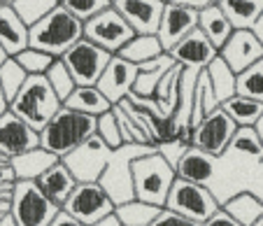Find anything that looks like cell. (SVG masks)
I'll return each mask as SVG.
<instances>
[{
  "instance_id": "1",
  "label": "cell",
  "mask_w": 263,
  "mask_h": 226,
  "mask_svg": "<svg viewBox=\"0 0 263 226\" xmlns=\"http://www.w3.org/2000/svg\"><path fill=\"white\" fill-rule=\"evenodd\" d=\"M82 37H84V24L61 5L28 28V47L49 54L51 59H61Z\"/></svg>"
},
{
  "instance_id": "2",
  "label": "cell",
  "mask_w": 263,
  "mask_h": 226,
  "mask_svg": "<svg viewBox=\"0 0 263 226\" xmlns=\"http://www.w3.org/2000/svg\"><path fill=\"white\" fill-rule=\"evenodd\" d=\"M91 136H96V117L82 115V112L68 110L61 105V110L40 131V147L63 159L70 152L77 149L82 142L89 140Z\"/></svg>"
},
{
  "instance_id": "3",
  "label": "cell",
  "mask_w": 263,
  "mask_h": 226,
  "mask_svg": "<svg viewBox=\"0 0 263 226\" xmlns=\"http://www.w3.org/2000/svg\"><path fill=\"white\" fill-rule=\"evenodd\" d=\"M61 110V101L51 91L45 75H30L19 89V93L10 101V112L40 133L49 119Z\"/></svg>"
},
{
  "instance_id": "4",
  "label": "cell",
  "mask_w": 263,
  "mask_h": 226,
  "mask_svg": "<svg viewBox=\"0 0 263 226\" xmlns=\"http://www.w3.org/2000/svg\"><path fill=\"white\" fill-rule=\"evenodd\" d=\"M130 173H133L135 198L149 203V205L165 208L170 186L177 180V175H175V168L163 159V154H159V149H156L147 156L135 159Z\"/></svg>"
},
{
  "instance_id": "5",
  "label": "cell",
  "mask_w": 263,
  "mask_h": 226,
  "mask_svg": "<svg viewBox=\"0 0 263 226\" xmlns=\"http://www.w3.org/2000/svg\"><path fill=\"white\" fill-rule=\"evenodd\" d=\"M152 152H156L154 145H121L119 149H112V156H109L98 184L103 186V191L112 198L115 208L135 198L130 166H133L135 159L147 156V154H152Z\"/></svg>"
},
{
  "instance_id": "6",
  "label": "cell",
  "mask_w": 263,
  "mask_h": 226,
  "mask_svg": "<svg viewBox=\"0 0 263 226\" xmlns=\"http://www.w3.org/2000/svg\"><path fill=\"white\" fill-rule=\"evenodd\" d=\"M59 210L35 182H14L10 191V217L14 226H49Z\"/></svg>"
},
{
  "instance_id": "7",
  "label": "cell",
  "mask_w": 263,
  "mask_h": 226,
  "mask_svg": "<svg viewBox=\"0 0 263 226\" xmlns=\"http://www.w3.org/2000/svg\"><path fill=\"white\" fill-rule=\"evenodd\" d=\"M219 208H221V203L217 201L210 186L191 184L184 180L173 182L168 201H165V210H173L191 221H198V224H205Z\"/></svg>"
},
{
  "instance_id": "8",
  "label": "cell",
  "mask_w": 263,
  "mask_h": 226,
  "mask_svg": "<svg viewBox=\"0 0 263 226\" xmlns=\"http://www.w3.org/2000/svg\"><path fill=\"white\" fill-rule=\"evenodd\" d=\"M109 59H112V54H107L105 49H100L93 42L82 37V40L70 47L59 61L68 68L70 77L74 80L77 86H96L100 75H103V70L107 68Z\"/></svg>"
},
{
  "instance_id": "9",
  "label": "cell",
  "mask_w": 263,
  "mask_h": 226,
  "mask_svg": "<svg viewBox=\"0 0 263 226\" xmlns=\"http://www.w3.org/2000/svg\"><path fill=\"white\" fill-rule=\"evenodd\" d=\"M61 210L68 212L80 224L93 226L96 221L115 212V203L98 182H77V186L72 189V194L68 196V201Z\"/></svg>"
},
{
  "instance_id": "10",
  "label": "cell",
  "mask_w": 263,
  "mask_h": 226,
  "mask_svg": "<svg viewBox=\"0 0 263 226\" xmlns=\"http://www.w3.org/2000/svg\"><path fill=\"white\" fill-rule=\"evenodd\" d=\"M133 28L121 19V14L112 5L100 14L91 16L89 21H84V40L93 42L96 47L105 49L112 56L119 54L121 47L133 40Z\"/></svg>"
},
{
  "instance_id": "11",
  "label": "cell",
  "mask_w": 263,
  "mask_h": 226,
  "mask_svg": "<svg viewBox=\"0 0 263 226\" xmlns=\"http://www.w3.org/2000/svg\"><path fill=\"white\" fill-rule=\"evenodd\" d=\"M235 131H238V126L231 121V117L221 107H217L198 126L191 128V147L210 154L212 159H219L226 154Z\"/></svg>"
},
{
  "instance_id": "12",
  "label": "cell",
  "mask_w": 263,
  "mask_h": 226,
  "mask_svg": "<svg viewBox=\"0 0 263 226\" xmlns=\"http://www.w3.org/2000/svg\"><path fill=\"white\" fill-rule=\"evenodd\" d=\"M112 149L100 140L98 136H91L86 142H82L74 152L63 156V166L72 173L77 182H98L103 175L105 166H107Z\"/></svg>"
},
{
  "instance_id": "13",
  "label": "cell",
  "mask_w": 263,
  "mask_h": 226,
  "mask_svg": "<svg viewBox=\"0 0 263 226\" xmlns=\"http://www.w3.org/2000/svg\"><path fill=\"white\" fill-rule=\"evenodd\" d=\"M112 7L133 28L135 35H156L165 3L161 0H115Z\"/></svg>"
},
{
  "instance_id": "14",
  "label": "cell",
  "mask_w": 263,
  "mask_h": 226,
  "mask_svg": "<svg viewBox=\"0 0 263 226\" xmlns=\"http://www.w3.org/2000/svg\"><path fill=\"white\" fill-rule=\"evenodd\" d=\"M135 77H138V66L124 61L121 56H112L107 68L103 70L96 89L109 101V105H119L124 98H128L133 91Z\"/></svg>"
},
{
  "instance_id": "15",
  "label": "cell",
  "mask_w": 263,
  "mask_h": 226,
  "mask_svg": "<svg viewBox=\"0 0 263 226\" xmlns=\"http://www.w3.org/2000/svg\"><path fill=\"white\" fill-rule=\"evenodd\" d=\"M35 147H40V133L33 131L12 112H5L0 117V156L10 161Z\"/></svg>"
},
{
  "instance_id": "16",
  "label": "cell",
  "mask_w": 263,
  "mask_h": 226,
  "mask_svg": "<svg viewBox=\"0 0 263 226\" xmlns=\"http://www.w3.org/2000/svg\"><path fill=\"white\" fill-rule=\"evenodd\" d=\"M196 28H198V12L186 10L182 5H175V3H165L156 37H159L163 51L168 54L179 40H184Z\"/></svg>"
},
{
  "instance_id": "17",
  "label": "cell",
  "mask_w": 263,
  "mask_h": 226,
  "mask_svg": "<svg viewBox=\"0 0 263 226\" xmlns=\"http://www.w3.org/2000/svg\"><path fill=\"white\" fill-rule=\"evenodd\" d=\"M168 54L173 56V61L179 63L182 68H189V70H205V68L219 56V51H217V47L196 28V30H191L184 40H179Z\"/></svg>"
},
{
  "instance_id": "18",
  "label": "cell",
  "mask_w": 263,
  "mask_h": 226,
  "mask_svg": "<svg viewBox=\"0 0 263 226\" xmlns=\"http://www.w3.org/2000/svg\"><path fill=\"white\" fill-rule=\"evenodd\" d=\"M219 56H221L223 63L235 75H240L242 70H247L249 66H254L261 59L263 47L252 30H233V35L229 37V42L219 49Z\"/></svg>"
},
{
  "instance_id": "19",
  "label": "cell",
  "mask_w": 263,
  "mask_h": 226,
  "mask_svg": "<svg viewBox=\"0 0 263 226\" xmlns=\"http://www.w3.org/2000/svg\"><path fill=\"white\" fill-rule=\"evenodd\" d=\"M214 166H217V159H212L210 154L196 149V147H186L175 163V175L177 180L208 186L214 177Z\"/></svg>"
},
{
  "instance_id": "20",
  "label": "cell",
  "mask_w": 263,
  "mask_h": 226,
  "mask_svg": "<svg viewBox=\"0 0 263 226\" xmlns=\"http://www.w3.org/2000/svg\"><path fill=\"white\" fill-rule=\"evenodd\" d=\"M61 159L54 156L51 152L42 149V147H35V149L24 152V154L10 159L7 166H10L12 175H14V182H35L42 173H47Z\"/></svg>"
},
{
  "instance_id": "21",
  "label": "cell",
  "mask_w": 263,
  "mask_h": 226,
  "mask_svg": "<svg viewBox=\"0 0 263 226\" xmlns=\"http://www.w3.org/2000/svg\"><path fill=\"white\" fill-rule=\"evenodd\" d=\"M35 184H37V189H40L56 208H63L68 196L72 194V189L77 186V180H74L72 173L63 166V161H59V163H54L47 173H42V175L35 180Z\"/></svg>"
},
{
  "instance_id": "22",
  "label": "cell",
  "mask_w": 263,
  "mask_h": 226,
  "mask_svg": "<svg viewBox=\"0 0 263 226\" xmlns=\"http://www.w3.org/2000/svg\"><path fill=\"white\" fill-rule=\"evenodd\" d=\"M0 47L10 59L28 47V26L16 16L12 5H0Z\"/></svg>"
},
{
  "instance_id": "23",
  "label": "cell",
  "mask_w": 263,
  "mask_h": 226,
  "mask_svg": "<svg viewBox=\"0 0 263 226\" xmlns=\"http://www.w3.org/2000/svg\"><path fill=\"white\" fill-rule=\"evenodd\" d=\"M221 210L233 217L240 226H252L263 217V201L252 189H242L221 203Z\"/></svg>"
},
{
  "instance_id": "24",
  "label": "cell",
  "mask_w": 263,
  "mask_h": 226,
  "mask_svg": "<svg viewBox=\"0 0 263 226\" xmlns=\"http://www.w3.org/2000/svg\"><path fill=\"white\" fill-rule=\"evenodd\" d=\"M112 112H115V117H117L121 142H124V145H154V140H152V136H149V131H147V126H144L142 119L133 112V107L128 105L126 98L119 105H112Z\"/></svg>"
},
{
  "instance_id": "25",
  "label": "cell",
  "mask_w": 263,
  "mask_h": 226,
  "mask_svg": "<svg viewBox=\"0 0 263 226\" xmlns=\"http://www.w3.org/2000/svg\"><path fill=\"white\" fill-rule=\"evenodd\" d=\"M173 66H175V61L170 54H161V56H156V59H152L149 63L138 66V77H135V84H133V91H130V93L138 96V98H152L159 80Z\"/></svg>"
},
{
  "instance_id": "26",
  "label": "cell",
  "mask_w": 263,
  "mask_h": 226,
  "mask_svg": "<svg viewBox=\"0 0 263 226\" xmlns=\"http://www.w3.org/2000/svg\"><path fill=\"white\" fill-rule=\"evenodd\" d=\"M217 5L233 30H252L263 14V0H217Z\"/></svg>"
},
{
  "instance_id": "27",
  "label": "cell",
  "mask_w": 263,
  "mask_h": 226,
  "mask_svg": "<svg viewBox=\"0 0 263 226\" xmlns=\"http://www.w3.org/2000/svg\"><path fill=\"white\" fill-rule=\"evenodd\" d=\"M63 107L74 112H82V115H89L98 119L100 115L112 110L109 101L100 93L96 86H74V91L63 101Z\"/></svg>"
},
{
  "instance_id": "28",
  "label": "cell",
  "mask_w": 263,
  "mask_h": 226,
  "mask_svg": "<svg viewBox=\"0 0 263 226\" xmlns=\"http://www.w3.org/2000/svg\"><path fill=\"white\" fill-rule=\"evenodd\" d=\"M198 30L212 42L214 47H217V51L229 42L231 35H233V26H231L229 19L223 16V12L219 10L217 3L210 5L208 10L198 12Z\"/></svg>"
},
{
  "instance_id": "29",
  "label": "cell",
  "mask_w": 263,
  "mask_h": 226,
  "mask_svg": "<svg viewBox=\"0 0 263 226\" xmlns=\"http://www.w3.org/2000/svg\"><path fill=\"white\" fill-rule=\"evenodd\" d=\"M219 107L231 117V121L238 128H254V124L263 115V103L254 101V98H245V96H238V93L233 98H229V101H223Z\"/></svg>"
},
{
  "instance_id": "30",
  "label": "cell",
  "mask_w": 263,
  "mask_h": 226,
  "mask_svg": "<svg viewBox=\"0 0 263 226\" xmlns=\"http://www.w3.org/2000/svg\"><path fill=\"white\" fill-rule=\"evenodd\" d=\"M182 70L184 68L179 63H175L168 72L159 80L156 84V91L152 96V101L161 107L165 117H173L175 107H177V98H179V77H182Z\"/></svg>"
},
{
  "instance_id": "31",
  "label": "cell",
  "mask_w": 263,
  "mask_h": 226,
  "mask_svg": "<svg viewBox=\"0 0 263 226\" xmlns=\"http://www.w3.org/2000/svg\"><path fill=\"white\" fill-rule=\"evenodd\" d=\"M161 54H165V51L156 35H133V40L126 42L117 56H121L133 66H142V63H149L152 59H156Z\"/></svg>"
},
{
  "instance_id": "32",
  "label": "cell",
  "mask_w": 263,
  "mask_h": 226,
  "mask_svg": "<svg viewBox=\"0 0 263 226\" xmlns=\"http://www.w3.org/2000/svg\"><path fill=\"white\" fill-rule=\"evenodd\" d=\"M205 72H208L210 86H212L214 101H217L219 105H221L223 101L233 98V96H235V72L231 70L226 63H223L221 56H217V59H214L212 63L205 68Z\"/></svg>"
},
{
  "instance_id": "33",
  "label": "cell",
  "mask_w": 263,
  "mask_h": 226,
  "mask_svg": "<svg viewBox=\"0 0 263 226\" xmlns=\"http://www.w3.org/2000/svg\"><path fill=\"white\" fill-rule=\"evenodd\" d=\"M161 210H163V208L149 205V203L133 198V201H128V203L117 205L115 215H117V219L121 221V226H149L159 217Z\"/></svg>"
},
{
  "instance_id": "34",
  "label": "cell",
  "mask_w": 263,
  "mask_h": 226,
  "mask_svg": "<svg viewBox=\"0 0 263 226\" xmlns=\"http://www.w3.org/2000/svg\"><path fill=\"white\" fill-rule=\"evenodd\" d=\"M219 103L214 101V93H212V86H210L208 80V72L200 70L198 80H196V91H194V107H191V119H189V128L198 126L205 117L210 115L212 110H217Z\"/></svg>"
},
{
  "instance_id": "35",
  "label": "cell",
  "mask_w": 263,
  "mask_h": 226,
  "mask_svg": "<svg viewBox=\"0 0 263 226\" xmlns=\"http://www.w3.org/2000/svg\"><path fill=\"white\" fill-rule=\"evenodd\" d=\"M235 93L263 103V56L247 70L235 75Z\"/></svg>"
},
{
  "instance_id": "36",
  "label": "cell",
  "mask_w": 263,
  "mask_h": 226,
  "mask_svg": "<svg viewBox=\"0 0 263 226\" xmlns=\"http://www.w3.org/2000/svg\"><path fill=\"white\" fill-rule=\"evenodd\" d=\"M226 154L247 156L254 163H263V145L258 140V136L254 133V128H238L229 149H226Z\"/></svg>"
},
{
  "instance_id": "37",
  "label": "cell",
  "mask_w": 263,
  "mask_h": 226,
  "mask_svg": "<svg viewBox=\"0 0 263 226\" xmlns=\"http://www.w3.org/2000/svg\"><path fill=\"white\" fill-rule=\"evenodd\" d=\"M54 7H59V0H14V3H12V10L16 12V16H19L28 28L33 24H37L42 16L49 14Z\"/></svg>"
},
{
  "instance_id": "38",
  "label": "cell",
  "mask_w": 263,
  "mask_h": 226,
  "mask_svg": "<svg viewBox=\"0 0 263 226\" xmlns=\"http://www.w3.org/2000/svg\"><path fill=\"white\" fill-rule=\"evenodd\" d=\"M26 80H28V75L21 70V66L14 59H7L5 63L0 66V89H3V93H5L7 103L19 93V89L24 86Z\"/></svg>"
},
{
  "instance_id": "39",
  "label": "cell",
  "mask_w": 263,
  "mask_h": 226,
  "mask_svg": "<svg viewBox=\"0 0 263 226\" xmlns=\"http://www.w3.org/2000/svg\"><path fill=\"white\" fill-rule=\"evenodd\" d=\"M45 80L49 82L51 91H54V93H56V98H59V101H61V105H63V101H65V98H68L70 93H72V91H74V86H77V84H74V80H72V77H70L68 68H65L59 59H56L54 63H51V68H49V70L45 72Z\"/></svg>"
},
{
  "instance_id": "40",
  "label": "cell",
  "mask_w": 263,
  "mask_h": 226,
  "mask_svg": "<svg viewBox=\"0 0 263 226\" xmlns=\"http://www.w3.org/2000/svg\"><path fill=\"white\" fill-rule=\"evenodd\" d=\"M14 61L21 66V70L30 77V75H45L56 59H51L49 54H42V51L33 49V47H26L24 51H19V54L14 56Z\"/></svg>"
},
{
  "instance_id": "41",
  "label": "cell",
  "mask_w": 263,
  "mask_h": 226,
  "mask_svg": "<svg viewBox=\"0 0 263 226\" xmlns=\"http://www.w3.org/2000/svg\"><path fill=\"white\" fill-rule=\"evenodd\" d=\"M59 5L63 7L65 12H70L74 19H80L82 24H84V21H89L91 16H96L103 10H107L112 3H109V0H61Z\"/></svg>"
},
{
  "instance_id": "42",
  "label": "cell",
  "mask_w": 263,
  "mask_h": 226,
  "mask_svg": "<svg viewBox=\"0 0 263 226\" xmlns=\"http://www.w3.org/2000/svg\"><path fill=\"white\" fill-rule=\"evenodd\" d=\"M96 136H98L109 149H119V147L124 145V142H121V133H119V124H117V117L112 110L96 119Z\"/></svg>"
},
{
  "instance_id": "43",
  "label": "cell",
  "mask_w": 263,
  "mask_h": 226,
  "mask_svg": "<svg viewBox=\"0 0 263 226\" xmlns=\"http://www.w3.org/2000/svg\"><path fill=\"white\" fill-rule=\"evenodd\" d=\"M149 226H203V224H198V221H191V219H186V217H182V215H177V212H173V210H161L159 212V217H156L154 221Z\"/></svg>"
},
{
  "instance_id": "44",
  "label": "cell",
  "mask_w": 263,
  "mask_h": 226,
  "mask_svg": "<svg viewBox=\"0 0 263 226\" xmlns=\"http://www.w3.org/2000/svg\"><path fill=\"white\" fill-rule=\"evenodd\" d=\"M203 226H240V224L233 219V217H229V215H226V212H223L221 208H219V210L214 212V215L210 217V219L205 221Z\"/></svg>"
},
{
  "instance_id": "45",
  "label": "cell",
  "mask_w": 263,
  "mask_h": 226,
  "mask_svg": "<svg viewBox=\"0 0 263 226\" xmlns=\"http://www.w3.org/2000/svg\"><path fill=\"white\" fill-rule=\"evenodd\" d=\"M168 3L182 5V7H186V10H194V12H203V10H208L210 5H214L217 0H168Z\"/></svg>"
},
{
  "instance_id": "46",
  "label": "cell",
  "mask_w": 263,
  "mask_h": 226,
  "mask_svg": "<svg viewBox=\"0 0 263 226\" xmlns=\"http://www.w3.org/2000/svg\"><path fill=\"white\" fill-rule=\"evenodd\" d=\"M49 226H84V224H80L77 219H72V217L68 215V212H63V210H59V215L51 219V224Z\"/></svg>"
},
{
  "instance_id": "47",
  "label": "cell",
  "mask_w": 263,
  "mask_h": 226,
  "mask_svg": "<svg viewBox=\"0 0 263 226\" xmlns=\"http://www.w3.org/2000/svg\"><path fill=\"white\" fill-rule=\"evenodd\" d=\"M93 226H121V221L117 219V215L112 212V215H107V217H103L100 221H96Z\"/></svg>"
},
{
  "instance_id": "48",
  "label": "cell",
  "mask_w": 263,
  "mask_h": 226,
  "mask_svg": "<svg viewBox=\"0 0 263 226\" xmlns=\"http://www.w3.org/2000/svg\"><path fill=\"white\" fill-rule=\"evenodd\" d=\"M252 33L256 35V40L261 42V47H263V14L256 19V24H254V28H252Z\"/></svg>"
},
{
  "instance_id": "49",
  "label": "cell",
  "mask_w": 263,
  "mask_h": 226,
  "mask_svg": "<svg viewBox=\"0 0 263 226\" xmlns=\"http://www.w3.org/2000/svg\"><path fill=\"white\" fill-rule=\"evenodd\" d=\"M5 112H10V103H7L5 93H3V89H0V117L5 115Z\"/></svg>"
},
{
  "instance_id": "50",
  "label": "cell",
  "mask_w": 263,
  "mask_h": 226,
  "mask_svg": "<svg viewBox=\"0 0 263 226\" xmlns=\"http://www.w3.org/2000/svg\"><path fill=\"white\" fill-rule=\"evenodd\" d=\"M254 133L258 136V140H261V145H263V115H261V119L254 124Z\"/></svg>"
},
{
  "instance_id": "51",
  "label": "cell",
  "mask_w": 263,
  "mask_h": 226,
  "mask_svg": "<svg viewBox=\"0 0 263 226\" xmlns=\"http://www.w3.org/2000/svg\"><path fill=\"white\" fill-rule=\"evenodd\" d=\"M0 226H14V221H12L10 212H7V215H3V217H0Z\"/></svg>"
},
{
  "instance_id": "52",
  "label": "cell",
  "mask_w": 263,
  "mask_h": 226,
  "mask_svg": "<svg viewBox=\"0 0 263 226\" xmlns=\"http://www.w3.org/2000/svg\"><path fill=\"white\" fill-rule=\"evenodd\" d=\"M10 59V56L5 54V49H3V47H0V66H3V63H5V61Z\"/></svg>"
},
{
  "instance_id": "53",
  "label": "cell",
  "mask_w": 263,
  "mask_h": 226,
  "mask_svg": "<svg viewBox=\"0 0 263 226\" xmlns=\"http://www.w3.org/2000/svg\"><path fill=\"white\" fill-rule=\"evenodd\" d=\"M252 226H263V217H261V219H258V221H254Z\"/></svg>"
},
{
  "instance_id": "54",
  "label": "cell",
  "mask_w": 263,
  "mask_h": 226,
  "mask_svg": "<svg viewBox=\"0 0 263 226\" xmlns=\"http://www.w3.org/2000/svg\"><path fill=\"white\" fill-rule=\"evenodd\" d=\"M3 3H5V5H12V3H14V0H3Z\"/></svg>"
},
{
  "instance_id": "55",
  "label": "cell",
  "mask_w": 263,
  "mask_h": 226,
  "mask_svg": "<svg viewBox=\"0 0 263 226\" xmlns=\"http://www.w3.org/2000/svg\"><path fill=\"white\" fill-rule=\"evenodd\" d=\"M0 5H5V3H3V0H0Z\"/></svg>"
},
{
  "instance_id": "56",
  "label": "cell",
  "mask_w": 263,
  "mask_h": 226,
  "mask_svg": "<svg viewBox=\"0 0 263 226\" xmlns=\"http://www.w3.org/2000/svg\"><path fill=\"white\" fill-rule=\"evenodd\" d=\"M161 3H168V0H161Z\"/></svg>"
},
{
  "instance_id": "57",
  "label": "cell",
  "mask_w": 263,
  "mask_h": 226,
  "mask_svg": "<svg viewBox=\"0 0 263 226\" xmlns=\"http://www.w3.org/2000/svg\"><path fill=\"white\" fill-rule=\"evenodd\" d=\"M109 3H115V0H109Z\"/></svg>"
},
{
  "instance_id": "58",
  "label": "cell",
  "mask_w": 263,
  "mask_h": 226,
  "mask_svg": "<svg viewBox=\"0 0 263 226\" xmlns=\"http://www.w3.org/2000/svg\"><path fill=\"white\" fill-rule=\"evenodd\" d=\"M59 3H61V0H59Z\"/></svg>"
}]
</instances>
